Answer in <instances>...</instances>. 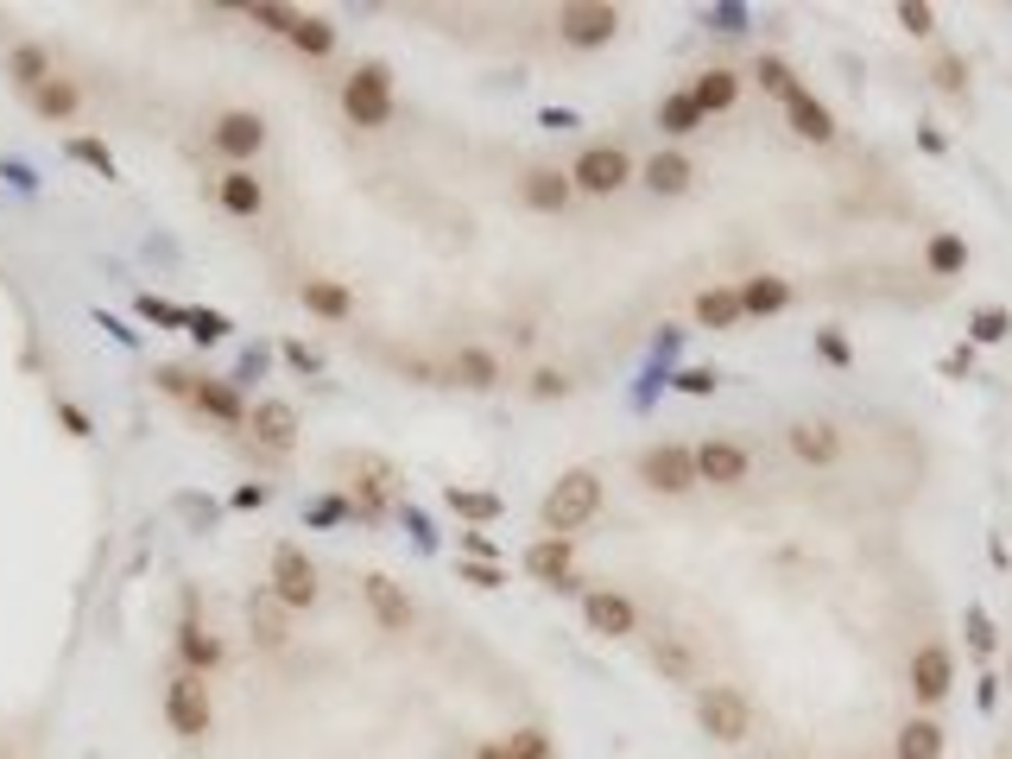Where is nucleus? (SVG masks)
I'll return each instance as SVG.
<instances>
[{
	"mask_svg": "<svg viewBox=\"0 0 1012 759\" xmlns=\"http://www.w3.org/2000/svg\"><path fill=\"white\" fill-rule=\"evenodd\" d=\"M754 76H759V89H766V96H791V89H798V76H791V64H784V57H759Z\"/></svg>",
	"mask_w": 1012,
	"mask_h": 759,
	"instance_id": "e433bc0d",
	"label": "nucleus"
},
{
	"mask_svg": "<svg viewBox=\"0 0 1012 759\" xmlns=\"http://www.w3.org/2000/svg\"><path fill=\"white\" fill-rule=\"evenodd\" d=\"M658 127H664V133H696V127H703V114H696L690 89H683V96H664V108H658Z\"/></svg>",
	"mask_w": 1012,
	"mask_h": 759,
	"instance_id": "72a5a7b5",
	"label": "nucleus"
},
{
	"mask_svg": "<svg viewBox=\"0 0 1012 759\" xmlns=\"http://www.w3.org/2000/svg\"><path fill=\"white\" fill-rule=\"evenodd\" d=\"M531 393H538V399H563V393H570V380L557 374V367H538V374H531Z\"/></svg>",
	"mask_w": 1012,
	"mask_h": 759,
	"instance_id": "37998d69",
	"label": "nucleus"
},
{
	"mask_svg": "<svg viewBox=\"0 0 1012 759\" xmlns=\"http://www.w3.org/2000/svg\"><path fill=\"white\" fill-rule=\"evenodd\" d=\"M260 202H266V190H260L253 172H228L222 177V209L228 216H260Z\"/></svg>",
	"mask_w": 1012,
	"mask_h": 759,
	"instance_id": "b1692460",
	"label": "nucleus"
},
{
	"mask_svg": "<svg viewBox=\"0 0 1012 759\" xmlns=\"http://www.w3.org/2000/svg\"><path fill=\"white\" fill-rule=\"evenodd\" d=\"M696 481H715V487L747 481V450L740 443H703L696 450Z\"/></svg>",
	"mask_w": 1012,
	"mask_h": 759,
	"instance_id": "f8f14e48",
	"label": "nucleus"
},
{
	"mask_svg": "<svg viewBox=\"0 0 1012 759\" xmlns=\"http://www.w3.org/2000/svg\"><path fill=\"white\" fill-rule=\"evenodd\" d=\"M253 25H273V32H285V38H292L298 13H292V7H253Z\"/></svg>",
	"mask_w": 1012,
	"mask_h": 759,
	"instance_id": "c03bdc74",
	"label": "nucleus"
},
{
	"mask_svg": "<svg viewBox=\"0 0 1012 759\" xmlns=\"http://www.w3.org/2000/svg\"><path fill=\"white\" fill-rule=\"evenodd\" d=\"M678 393H696V399H703V393H715V374H708V367H683Z\"/></svg>",
	"mask_w": 1012,
	"mask_h": 759,
	"instance_id": "de8ad7c7",
	"label": "nucleus"
},
{
	"mask_svg": "<svg viewBox=\"0 0 1012 759\" xmlns=\"http://www.w3.org/2000/svg\"><path fill=\"white\" fill-rule=\"evenodd\" d=\"M899 759H943V728L936 722H905L899 728Z\"/></svg>",
	"mask_w": 1012,
	"mask_h": 759,
	"instance_id": "bb28decb",
	"label": "nucleus"
},
{
	"mask_svg": "<svg viewBox=\"0 0 1012 759\" xmlns=\"http://www.w3.org/2000/svg\"><path fill=\"white\" fill-rule=\"evenodd\" d=\"M526 202H531V209H544V216L563 209V202H570V177H563V172H526Z\"/></svg>",
	"mask_w": 1012,
	"mask_h": 759,
	"instance_id": "a878e982",
	"label": "nucleus"
},
{
	"mask_svg": "<svg viewBox=\"0 0 1012 759\" xmlns=\"http://www.w3.org/2000/svg\"><path fill=\"white\" fill-rule=\"evenodd\" d=\"M273 595L285 607H310L317 602V570H310V557L298 544H278L273 551Z\"/></svg>",
	"mask_w": 1012,
	"mask_h": 759,
	"instance_id": "0eeeda50",
	"label": "nucleus"
},
{
	"mask_svg": "<svg viewBox=\"0 0 1012 759\" xmlns=\"http://www.w3.org/2000/svg\"><path fill=\"white\" fill-rule=\"evenodd\" d=\"M784 304H791V285H784V278H747V285H740V310H747V317H772V310H784Z\"/></svg>",
	"mask_w": 1012,
	"mask_h": 759,
	"instance_id": "4be33fe9",
	"label": "nucleus"
},
{
	"mask_svg": "<svg viewBox=\"0 0 1012 759\" xmlns=\"http://www.w3.org/2000/svg\"><path fill=\"white\" fill-rule=\"evenodd\" d=\"M475 759H513V754H506V747H481Z\"/></svg>",
	"mask_w": 1012,
	"mask_h": 759,
	"instance_id": "3c124183",
	"label": "nucleus"
},
{
	"mask_svg": "<svg viewBox=\"0 0 1012 759\" xmlns=\"http://www.w3.org/2000/svg\"><path fill=\"white\" fill-rule=\"evenodd\" d=\"M367 607H374V620L386 632H405V627H411V602H405V588L393 576H367Z\"/></svg>",
	"mask_w": 1012,
	"mask_h": 759,
	"instance_id": "2eb2a0df",
	"label": "nucleus"
},
{
	"mask_svg": "<svg viewBox=\"0 0 1012 759\" xmlns=\"http://www.w3.org/2000/svg\"><path fill=\"white\" fill-rule=\"evenodd\" d=\"M582 620H588V632L620 639V632H632V602H627V595H607V588H595V595L582 602Z\"/></svg>",
	"mask_w": 1012,
	"mask_h": 759,
	"instance_id": "4468645a",
	"label": "nucleus"
},
{
	"mask_svg": "<svg viewBox=\"0 0 1012 759\" xmlns=\"http://www.w3.org/2000/svg\"><path fill=\"white\" fill-rule=\"evenodd\" d=\"M32 108H38V114H51V121H64V114H76V89L51 76V82H38V89H32Z\"/></svg>",
	"mask_w": 1012,
	"mask_h": 759,
	"instance_id": "2f4dec72",
	"label": "nucleus"
},
{
	"mask_svg": "<svg viewBox=\"0 0 1012 759\" xmlns=\"http://www.w3.org/2000/svg\"><path fill=\"white\" fill-rule=\"evenodd\" d=\"M924 260H931V273L956 278L961 266H968V241H961V234H936L931 248H924Z\"/></svg>",
	"mask_w": 1012,
	"mask_h": 759,
	"instance_id": "7c9ffc66",
	"label": "nucleus"
},
{
	"mask_svg": "<svg viewBox=\"0 0 1012 759\" xmlns=\"http://www.w3.org/2000/svg\"><path fill=\"white\" fill-rule=\"evenodd\" d=\"M342 108H349L354 127H386L393 121V76H386V64H361V70L342 82Z\"/></svg>",
	"mask_w": 1012,
	"mask_h": 759,
	"instance_id": "f03ea898",
	"label": "nucleus"
},
{
	"mask_svg": "<svg viewBox=\"0 0 1012 759\" xmlns=\"http://www.w3.org/2000/svg\"><path fill=\"white\" fill-rule=\"evenodd\" d=\"M595 513H602V475H595V469H570V475H557V487L544 494V526H551V538L582 531Z\"/></svg>",
	"mask_w": 1012,
	"mask_h": 759,
	"instance_id": "f257e3e1",
	"label": "nucleus"
},
{
	"mask_svg": "<svg viewBox=\"0 0 1012 759\" xmlns=\"http://www.w3.org/2000/svg\"><path fill=\"white\" fill-rule=\"evenodd\" d=\"M304 304H310L317 317H336V323H342V317L354 310L349 285H336V278H304Z\"/></svg>",
	"mask_w": 1012,
	"mask_h": 759,
	"instance_id": "5701e85b",
	"label": "nucleus"
},
{
	"mask_svg": "<svg viewBox=\"0 0 1012 759\" xmlns=\"http://www.w3.org/2000/svg\"><path fill=\"white\" fill-rule=\"evenodd\" d=\"M936 82H943V89H961V57H943V64H936Z\"/></svg>",
	"mask_w": 1012,
	"mask_h": 759,
	"instance_id": "8fccbe9b",
	"label": "nucleus"
},
{
	"mask_svg": "<svg viewBox=\"0 0 1012 759\" xmlns=\"http://www.w3.org/2000/svg\"><path fill=\"white\" fill-rule=\"evenodd\" d=\"M632 177V158L620 146H588L576 158V172H570V184L576 190H588V197H607V190H620Z\"/></svg>",
	"mask_w": 1012,
	"mask_h": 759,
	"instance_id": "39448f33",
	"label": "nucleus"
},
{
	"mask_svg": "<svg viewBox=\"0 0 1012 759\" xmlns=\"http://www.w3.org/2000/svg\"><path fill=\"white\" fill-rule=\"evenodd\" d=\"M349 475H354V506H361V513H386V506H393V481L399 475H393L380 455H354Z\"/></svg>",
	"mask_w": 1012,
	"mask_h": 759,
	"instance_id": "9d476101",
	"label": "nucleus"
},
{
	"mask_svg": "<svg viewBox=\"0 0 1012 759\" xmlns=\"http://www.w3.org/2000/svg\"><path fill=\"white\" fill-rule=\"evenodd\" d=\"M450 506L462 513V519H494V513H501V501L481 494V487H450Z\"/></svg>",
	"mask_w": 1012,
	"mask_h": 759,
	"instance_id": "4c0bfd02",
	"label": "nucleus"
},
{
	"mask_svg": "<svg viewBox=\"0 0 1012 759\" xmlns=\"http://www.w3.org/2000/svg\"><path fill=\"white\" fill-rule=\"evenodd\" d=\"M1007 336H1012L1007 310H981V317H975V342H1007Z\"/></svg>",
	"mask_w": 1012,
	"mask_h": 759,
	"instance_id": "79ce46f5",
	"label": "nucleus"
},
{
	"mask_svg": "<svg viewBox=\"0 0 1012 759\" xmlns=\"http://www.w3.org/2000/svg\"><path fill=\"white\" fill-rule=\"evenodd\" d=\"M140 317H152V323H184V310H177V304H165V298H140Z\"/></svg>",
	"mask_w": 1012,
	"mask_h": 759,
	"instance_id": "49530a36",
	"label": "nucleus"
},
{
	"mask_svg": "<svg viewBox=\"0 0 1012 759\" xmlns=\"http://www.w3.org/2000/svg\"><path fill=\"white\" fill-rule=\"evenodd\" d=\"M784 108H791V133H798V140H810V146H829V140H835L829 108L810 96V89H791V96H784Z\"/></svg>",
	"mask_w": 1012,
	"mask_h": 759,
	"instance_id": "9b49d317",
	"label": "nucleus"
},
{
	"mask_svg": "<svg viewBox=\"0 0 1012 759\" xmlns=\"http://www.w3.org/2000/svg\"><path fill=\"white\" fill-rule=\"evenodd\" d=\"M791 450L804 455V462H835L842 455V437L823 418H804V425H791Z\"/></svg>",
	"mask_w": 1012,
	"mask_h": 759,
	"instance_id": "a211bd4d",
	"label": "nucleus"
},
{
	"mask_svg": "<svg viewBox=\"0 0 1012 759\" xmlns=\"http://www.w3.org/2000/svg\"><path fill=\"white\" fill-rule=\"evenodd\" d=\"M646 184H652L658 197L690 190V158H683V152H652V158H646Z\"/></svg>",
	"mask_w": 1012,
	"mask_h": 759,
	"instance_id": "412c9836",
	"label": "nucleus"
},
{
	"mask_svg": "<svg viewBox=\"0 0 1012 759\" xmlns=\"http://www.w3.org/2000/svg\"><path fill=\"white\" fill-rule=\"evenodd\" d=\"M455 374L469 380V386H494L501 380V361L487 349H455Z\"/></svg>",
	"mask_w": 1012,
	"mask_h": 759,
	"instance_id": "f704fd0d",
	"label": "nucleus"
},
{
	"mask_svg": "<svg viewBox=\"0 0 1012 759\" xmlns=\"http://www.w3.org/2000/svg\"><path fill=\"white\" fill-rule=\"evenodd\" d=\"M165 715H172V728L184 734V740H197V734H209V690H202L197 671H184V678H172V690H165Z\"/></svg>",
	"mask_w": 1012,
	"mask_h": 759,
	"instance_id": "423d86ee",
	"label": "nucleus"
},
{
	"mask_svg": "<svg viewBox=\"0 0 1012 759\" xmlns=\"http://www.w3.org/2000/svg\"><path fill=\"white\" fill-rule=\"evenodd\" d=\"M13 76H20L25 89H38V82H51V57L38 45H20L13 51Z\"/></svg>",
	"mask_w": 1012,
	"mask_h": 759,
	"instance_id": "c9c22d12",
	"label": "nucleus"
},
{
	"mask_svg": "<svg viewBox=\"0 0 1012 759\" xmlns=\"http://www.w3.org/2000/svg\"><path fill=\"white\" fill-rule=\"evenodd\" d=\"M734 96H740V76L734 70H703L696 82H690V101H696V114H722V108H734Z\"/></svg>",
	"mask_w": 1012,
	"mask_h": 759,
	"instance_id": "dca6fc26",
	"label": "nucleus"
},
{
	"mask_svg": "<svg viewBox=\"0 0 1012 759\" xmlns=\"http://www.w3.org/2000/svg\"><path fill=\"white\" fill-rule=\"evenodd\" d=\"M260 140H266L260 114H222V121H216V146H222L228 158H253V152H260Z\"/></svg>",
	"mask_w": 1012,
	"mask_h": 759,
	"instance_id": "f3484780",
	"label": "nucleus"
},
{
	"mask_svg": "<svg viewBox=\"0 0 1012 759\" xmlns=\"http://www.w3.org/2000/svg\"><path fill=\"white\" fill-rule=\"evenodd\" d=\"M253 437L266 443V450H292V437H298V411L285 399H260L253 405Z\"/></svg>",
	"mask_w": 1012,
	"mask_h": 759,
	"instance_id": "ddd939ff",
	"label": "nucleus"
},
{
	"mask_svg": "<svg viewBox=\"0 0 1012 759\" xmlns=\"http://www.w3.org/2000/svg\"><path fill=\"white\" fill-rule=\"evenodd\" d=\"M248 614H253V627H260V646H285V602H278L273 588H266V595H253Z\"/></svg>",
	"mask_w": 1012,
	"mask_h": 759,
	"instance_id": "cd10ccee",
	"label": "nucleus"
},
{
	"mask_svg": "<svg viewBox=\"0 0 1012 759\" xmlns=\"http://www.w3.org/2000/svg\"><path fill=\"white\" fill-rule=\"evenodd\" d=\"M696 722H703L708 734H715V740H747V734H754V708H747V696H740V690H728V683H715V690H703V696H696Z\"/></svg>",
	"mask_w": 1012,
	"mask_h": 759,
	"instance_id": "7ed1b4c3",
	"label": "nucleus"
},
{
	"mask_svg": "<svg viewBox=\"0 0 1012 759\" xmlns=\"http://www.w3.org/2000/svg\"><path fill=\"white\" fill-rule=\"evenodd\" d=\"M190 399H197L209 418H222V425H241V399H234L228 386H216V380H190Z\"/></svg>",
	"mask_w": 1012,
	"mask_h": 759,
	"instance_id": "c85d7f7f",
	"label": "nucleus"
},
{
	"mask_svg": "<svg viewBox=\"0 0 1012 759\" xmlns=\"http://www.w3.org/2000/svg\"><path fill=\"white\" fill-rule=\"evenodd\" d=\"M557 25H563V38H570V45L595 51V45H607V38H614L620 13H614V7H602V0H576V7H563V13H557Z\"/></svg>",
	"mask_w": 1012,
	"mask_h": 759,
	"instance_id": "6e6552de",
	"label": "nucleus"
},
{
	"mask_svg": "<svg viewBox=\"0 0 1012 759\" xmlns=\"http://www.w3.org/2000/svg\"><path fill=\"white\" fill-rule=\"evenodd\" d=\"M70 152H76V158H82V165H96V172H101V177L114 172V158H108V146H101V140H76V146H70Z\"/></svg>",
	"mask_w": 1012,
	"mask_h": 759,
	"instance_id": "a18cd8bd",
	"label": "nucleus"
},
{
	"mask_svg": "<svg viewBox=\"0 0 1012 759\" xmlns=\"http://www.w3.org/2000/svg\"><path fill=\"white\" fill-rule=\"evenodd\" d=\"M949 683H956V658L943 652V646H917V652H911V690H917L924 703H943Z\"/></svg>",
	"mask_w": 1012,
	"mask_h": 759,
	"instance_id": "1a4fd4ad",
	"label": "nucleus"
},
{
	"mask_svg": "<svg viewBox=\"0 0 1012 759\" xmlns=\"http://www.w3.org/2000/svg\"><path fill=\"white\" fill-rule=\"evenodd\" d=\"M526 570L538 582H551V588H563V576H570V538H538L526 551Z\"/></svg>",
	"mask_w": 1012,
	"mask_h": 759,
	"instance_id": "6ab92c4d",
	"label": "nucleus"
},
{
	"mask_svg": "<svg viewBox=\"0 0 1012 759\" xmlns=\"http://www.w3.org/2000/svg\"><path fill=\"white\" fill-rule=\"evenodd\" d=\"M899 25H905L911 38H924V32H936V13L924 0H899Z\"/></svg>",
	"mask_w": 1012,
	"mask_h": 759,
	"instance_id": "a19ab883",
	"label": "nucleus"
},
{
	"mask_svg": "<svg viewBox=\"0 0 1012 759\" xmlns=\"http://www.w3.org/2000/svg\"><path fill=\"white\" fill-rule=\"evenodd\" d=\"M184 329H190L197 342H222V336H228V317H216V310H184Z\"/></svg>",
	"mask_w": 1012,
	"mask_h": 759,
	"instance_id": "58836bf2",
	"label": "nucleus"
},
{
	"mask_svg": "<svg viewBox=\"0 0 1012 759\" xmlns=\"http://www.w3.org/2000/svg\"><path fill=\"white\" fill-rule=\"evenodd\" d=\"M292 45L310 51V57H329V51H336V25L317 20V13H298V25H292Z\"/></svg>",
	"mask_w": 1012,
	"mask_h": 759,
	"instance_id": "c756f323",
	"label": "nucleus"
},
{
	"mask_svg": "<svg viewBox=\"0 0 1012 759\" xmlns=\"http://www.w3.org/2000/svg\"><path fill=\"white\" fill-rule=\"evenodd\" d=\"M639 475L652 481L658 494H690V487H696V450H683V443H658V450L639 455Z\"/></svg>",
	"mask_w": 1012,
	"mask_h": 759,
	"instance_id": "20e7f679",
	"label": "nucleus"
},
{
	"mask_svg": "<svg viewBox=\"0 0 1012 759\" xmlns=\"http://www.w3.org/2000/svg\"><path fill=\"white\" fill-rule=\"evenodd\" d=\"M652 664H658V671H664L671 683H696V678H703L696 652H690L683 639H671V632H658V639H652Z\"/></svg>",
	"mask_w": 1012,
	"mask_h": 759,
	"instance_id": "aec40b11",
	"label": "nucleus"
},
{
	"mask_svg": "<svg viewBox=\"0 0 1012 759\" xmlns=\"http://www.w3.org/2000/svg\"><path fill=\"white\" fill-rule=\"evenodd\" d=\"M747 310H740V292H728V285H715V292H703L696 298V323H708V329H728V323H740Z\"/></svg>",
	"mask_w": 1012,
	"mask_h": 759,
	"instance_id": "393cba45",
	"label": "nucleus"
},
{
	"mask_svg": "<svg viewBox=\"0 0 1012 759\" xmlns=\"http://www.w3.org/2000/svg\"><path fill=\"white\" fill-rule=\"evenodd\" d=\"M506 754H513V759H557V754H551V740H544L538 728H519L513 740H506Z\"/></svg>",
	"mask_w": 1012,
	"mask_h": 759,
	"instance_id": "ea45409f",
	"label": "nucleus"
},
{
	"mask_svg": "<svg viewBox=\"0 0 1012 759\" xmlns=\"http://www.w3.org/2000/svg\"><path fill=\"white\" fill-rule=\"evenodd\" d=\"M462 576L475 582V588H501V582H506V576H501V570H494V563H469V570H462Z\"/></svg>",
	"mask_w": 1012,
	"mask_h": 759,
	"instance_id": "09e8293b",
	"label": "nucleus"
},
{
	"mask_svg": "<svg viewBox=\"0 0 1012 759\" xmlns=\"http://www.w3.org/2000/svg\"><path fill=\"white\" fill-rule=\"evenodd\" d=\"M177 652L190 658V671H209V664H216V639H209L197 620H184V627H177Z\"/></svg>",
	"mask_w": 1012,
	"mask_h": 759,
	"instance_id": "473e14b6",
	"label": "nucleus"
}]
</instances>
